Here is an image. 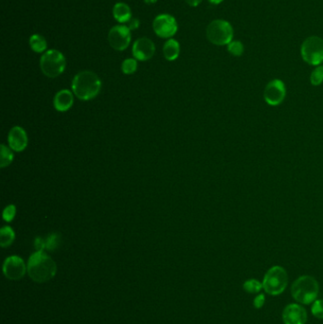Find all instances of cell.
Returning a JSON list of instances; mask_svg holds the SVG:
<instances>
[{
  "mask_svg": "<svg viewBox=\"0 0 323 324\" xmlns=\"http://www.w3.org/2000/svg\"><path fill=\"white\" fill-rule=\"evenodd\" d=\"M27 266L30 278L36 283H47L54 278L57 272L56 263L44 251L33 253Z\"/></svg>",
  "mask_w": 323,
  "mask_h": 324,
  "instance_id": "6da1fadb",
  "label": "cell"
},
{
  "mask_svg": "<svg viewBox=\"0 0 323 324\" xmlns=\"http://www.w3.org/2000/svg\"><path fill=\"white\" fill-rule=\"evenodd\" d=\"M100 89V79L92 71H81L73 78L72 91L79 100H92L98 96Z\"/></svg>",
  "mask_w": 323,
  "mask_h": 324,
  "instance_id": "7a4b0ae2",
  "label": "cell"
},
{
  "mask_svg": "<svg viewBox=\"0 0 323 324\" xmlns=\"http://www.w3.org/2000/svg\"><path fill=\"white\" fill-rule=\"evenodd\" d=\"M319 292L318 283L314 277L304 275L298 278L291 287L292 297L296 301L302 304L314 302Z\"/></svg>",
  "mask_w": 323,
  "mask_h": 324,
  "instance_id": "3957f363",
  "label": "cell"
},
{
  "mask_svg": "<svg viewBox=\"0 0 323 324\" xmlns=\"http://www.w3.org/2000/svg\"><path fill=\"white\" fill-rule=\"evenodd\" d=\"M288 285V275L280 266H274L267 270L264 277L263 286L265 292L271 296L281 295Z\"/></svg>",
  "mask_w": 323,
  "mask_h": 324,
  "instance_id": "277c9868",
  "label": "cell"
},
{
  "mask_svg": "<svg viewBox=\"0 0 323 324\" xmlns=\"http://www.w3.org/2000/svg\"><path fill=\"white\" fill-rule=\"evenodd\" d=\"M66 58L56 50H48L40 60L42 72L49 78H56L66 69Z\"/></svg>",
  "mask_w": 323,
  "mask_h": 324,
  "instance_id": "5b68a950",
  "label": "cell"
},
{
  "mask_svg": "<svg viewBox=\"0 0 323 324\" xmlns=\"http://www.w3.org/2000/svg\"><path fill=\"white\" fill-rule=\"evenodd\" d=\"M207 37L217 46L229 45L233 37V29L228 21L214 20L207 26Z\"/></svg>",
  "mask_w": 323,
  "mask_h": 324,
  "instance_id": "8992f818",
  "label": "cell"
},
{
  "mask_svg": "<svg viewBox=\"0 0 323 324\" xmlns=\"http://www.w3.org/2000/svg\"><path fill=\"white\" fill-rule=\"evenodd\" d=\"M301 57L311 66H319L323 62V40L317 36L307 38L301 45Z\"/></svg>",
  "mask_w": 323,
  "mask_h": 324,
  "instance_id": "52a82bcc",
  "label": "cell"
},
{
  "mask_svg": "<svg viewBox=\"0 0 323 324\" xmlns=\"http://www.w3.org/2000/svg\"><path fill=\"white\" fill-rule=\"evenodd\" d=\"M286 97L285 84L280 79H274L265 85L264 99L270 106L282 104Z\"/></svg>",
  "mask_w": 323,
  "mask_h": 324,
  "instance_id": "ba28073f",
  "label": "cell"
},
{
  "mask_svg": "<svg viewBox=\"0 0 323 324\" xmlns=\"http://www.w3.org/2000/svg\"><path fill=\"white\" fill-rule=\"evenodd\" d=\"M26 272H28V266L22 258L13 255L4 261L3 273L9 280L19 281L25 276Z\"/></svg>",
  "mask_w": 323,
  "mask_h": 324,
  "instance_id": "9c48e42d",
  "label": "cell"
},
{
  "mask_svg": "<svg viewBox=\"0 0 323 324\" xmlns=\"http://www.w3.org/2000/svg\"><path fill=\"white\" fill-rule=\"evenodd\" d=\"M130 41V29L126 26H115L108 34V42L114 50H125L129 46Z\"/></svg>",
  "mask_w": 323,
  "mask_h": 324,
  "instance_id": "30bf717a",
  "label": "cell"
},
{
  "mask_svg": "<svg viewBox=\"0 0 323 324\" xmlns=\"http://www.w3.org/2000/svg\"><path fill=\"white\" fill-rule=\"evenodd\" d=\"M155 33L161 38L174 36L177 32V23L174 17L170 15H161L156 17L153 23Z\"/></svg>",
  "mask_w": 323,
  "mask_h": 324,
  "instance_id": "8fae6325",
  "label": "cell"
},
{
  "mask_svg": "<svg viewBox=\"0 0 323 324\" xmlns=\"http://www.w3.org/2000/svg\"><path fill=\"white\" fill-rule=\"evenodd\" d=\"M307 312L298 303L288 304L282 311V321L284 324H306Z\"/></svg>",
  "mask_w": 323,
  "mask_h": 324,
  "instance_id": "7c38bea8",
  "label": "cell"
},
{
  "mask_svg": "<svg viewBox=\"0 0 323 324\" xmlns=\"http://www.w3.org/2000/svg\"><path fill=\"white\" fill-rule=\"evenodd\" d=\"M156 48L152 40L146 37H142L135 42L133 46V55L137 60L147 61L155 54Z\"/></svg>",
  "mask_w": 323,
  "mask_h": 324,
  "instance_id": "4fadbf2b",
  "label": "cell"
},
{
  "mask_svg": "<svg viewBox=\"0 0 323 324\" xmlns=\"http://www.w3.org/2000/svg\"><path fill=\"white\" fill-rule=\"evenodd\" d=\"M9 147L16 152H22L28 146V135L20 126H15L8 135Z\"/></svg>",
  "mask_w": 323,
  "mask_h": 324,
  "instance_id": "5bb4252c",
  "label": "cell"
},
{
  "mask_svg": "<svg viewBox=\"0 0 323 324\" xmlns=\"http://www.w3.org/2000/svg\"><path fill=\"white\" fill-rule=\"evenodd\" d=\"M74 102V96L71 91L67 89H63L61 91L57 92L54 100L53 104L55 109L59 112H66L72 107Z\"/></svg>",
  "mask_w": 323,
  "mask_h": 324,
  "instance_id": "9a60e30c",
  "label": "cell"
},
{
  "mask_svg": "<svg viewBox=\"0 0 323 324\" xmlns=\"http://www.w3.org/2000/svg\"><path fill=\"white\" fill-rule=\"evenodd\" d=\"M113 16L117 21L121 23H126L131 19V10L125 3H117L113 8Z\"/></svg>",
  "mask_w": 323,
  "mask_h": 324,
  "instance_id": "2e32d148",
  "label": "cell"
},
{
  "mask_svg": "<svg viewBox=\"0 0 323 324\" xmlns=\"http://www.w3.org/2000/svg\"><path fill=\"white\" fill-rule=\"evenodd\" d=\"M180 52V47L178 42L175 41L174 39H170L166 42L163 47V53L164 57L168 61H174L176 60Z\"/></svg>",
  "mask_w": 323,
  "mask_h": 324,
  "instance_id": "e0dca14e",
  "label": "cell"
},
{
  "mask_svg": "<svg viewBox=\"0 0 323 324\" xmlns=\"http://www.w3.org/2000/svg\"><path fill=\"white\" fill-rule=\"evenodd\" d=\"M16 240V233L10 226H5L0 230V246L8 248Z\"/></svg>",
  "mask_w": 323,
  "mask_h": 324,
  "instance_id": "ac0fdd59",
  "label": "cell"
},
{
  "mask_svg": "<svg viewBox=\"0 0 323 324\" xmlns=\"http://www.w3.org/2000/svg\"><path fill=\"white\" fill-rule=\"evenodd\" d=\"M30 46L33 51L37 53H41L47 49V41L42 35L33 34L30 38Z\"/></svg>",
  "mask_w": 323,
  "mask_h": 324,
  "instance_id": "d6986e66",
  "label": "cell"
},
{
  "mask_svg": "<svg viewBox=\"0 0 323 324\" xmlns=\"http://www.w3.org/2000/svg\"><path fill=\"white\" fill-rule=\"evenodd\" d=\"M14 160V153L11 148L2 144L0 150V167L5 168L9 166Z\"/></svg>",
  "mask_w": 323,
  "mask_h": 324,
  "instance_id": "ffe728a7",
  "label": "cell"
},
{
  "mask_svg": "<svg viewBox=\"0 0 323 324\" xmlns=\"http://www.w3.org/2000/svg\"><path fill=\"white\" fill-rule=\"evenodd\" d=\"M243 288L249 294H259L262 289H264L263 283L256 279H250L244 283Z\"/></svg>",
  "mask_w": 323,
  "mask_h": 324,
  "instance_id": "44dd1931",
  "label": "cell"
},
{
  "mask_svg": "<svg viewBox=\"0 0 323 324\" xmlns=\"http://www.w3.org/2000/svg\"><path fill=\"white\" fill-rule=\"evenodd\" d=\"M45 241H46V250L53 251L58 249L61 244V236L58 233H51L45 239Z\"/></svg>",
  "mask_w": 323,
  "mask_h": 324,
  "instance_id": "7402d4cb",
  "label": "cell"
},
{
  "mask_svg": "<svg viewBox=\"0 0 323 324\" xmlns=\"http://www.w3.org/2000/svg\"><path fill=\"white\" fill-rule=\"evenodd\" d=\"M310 82L314 86L320 85L323 83V66L319 65L312 71L310 76Z\"/></svg>",
  "mask_w": 323,
  "mask_h": 324,
  "instance_id": "603a6c76",
  "label": "cell"
},
{
  "mask_svg": "<svg viewBox=\"0 0 323 324\" xmlns=\"http://www.w3.org/2000/svg\"><path fill=\"white\" fill-rule=\"evenodd\" d=\"M138 68V63L135 59H126L122 65V70L125 74H133Z\"/></svg>",
  "mask_w": 323,
  "mask_h": 324,
  "instance_id": "cb8c5ba5",
  "label": "cell"
},
{
  "mask_svg": "<svg viewBox=\"0 0 323 324\" xmlns=\"http://www.w3.org/2000/svg\"><path fill=\"white\" fill-rule=\"evenodd\" d=\"M311 312L316 318L323 319V299H315L312 304Z\"/></svg>",
  "mask_w": 323,
  "mask_h": 324,
  "instance_id": "d4e9b609",
  "label": "cell"
},
{
  "mask_svg": "<svg viewBox=\"0 0 323 324\" xmlns=\"http://www.w3.org/2000/svg\"><path fill=\"white\" fill-rule=\"evenodd\" d=\"M228 50L234 56H241L244 52V46L240 41H232L228 45Z\"/></svg>",
  "mask_w": 323,
  "mask_h": 324,
  "instance_id": "484cf974",
  "label": "cell"
},
{
  "mask_svg": "<svg viewBox=\"0 0 323 324\" xmlns=\"http://www.w3.org/2000/svg\"><path fill=\"white\" fill-rule=\"evenodd\" d=\"M16 214H17V207L15 205L11 204V205H8L6 208H4L3 215L2 216H3L4 221L10 223L15 219Z\"/></svg>",
  "mask_w": 323,
  "mask_h": 324,
  "instance_id": "4316f807",
  "label": "cell"
},
{
  "mask_svg": "<svg viewBox=\"0 0 323 324\" xmlns=\"http://www.w3.org/2000/svg\"><path fill=\"white\" fill-rule=\"evenodd\" d=\"M265 296L264 294H258V296L255 297L254 299V301H253V304L255 308L257 309H261L265 305Z\"/></svg>",
  "mask_w": 323,
  "mask_h": 324,
  "instance_id": "83f0119b",
  "label": "cell"
},
{
  "mask_svg": "<svg viewBox=\"0 0 323 324\" xmlns=\"http://www.w3.org/2000/svg\"><path fill=\"white\" fill-rule=\"evenodd\" d=\"M34 247L36 249V251H44L46 250V241L41 237H37L34 241Z\"/></svg>",
  "mask_w": 323,
  "mask_h": 324,
  "instance_id": "f1b7e54d",
  "label": "cell"
},
{
  "mask_svg": "<svg viewBox=\"0 0 323 324\" xmlns=\"http://www.w3.org/2000/svg\"><path fill=\"white\" fill-rule=\"evenodd\" d=\"M140 26V21L139 19H136V18H131L129 21H128V28L130 29V31L132 30H137Z\"/></svg>",
  "mask_w": 323,
  "mask_h": 324,
  "instance_id": "f546056e",
  "label": "cell"
},
{
  "mask_svg": "<svg viewBox=\"0 0 323 324\" xmlns=\"http://www.w3.org/2000/svg\"><path fill=\"white\" fill-rule=\"evenodd\" d=\"M186 2L191 7H196L202 2V0H186Z\"/></svg>",
  "mask_w": 323,
  "mask_h": 324,
  "instance_id": "4dcf8cb0",
  "label": "cell"
},
{
  "mask_svg": "<svg viewBox=\"0 0 323 324\" xmlns=\"http://www.w3.org/2000/svg\"><path fill=\"white\" fill-rule=\"evenodd\" d=\"M210 3H212V4H219V3H221L223 0H208Z\"/></svg>",
  "mask_w": 323,
  "mask_h": 324,
  "instance_id": "1f68e13d",
  "label": "cell"
},
{
  "mask_svg": "<svg viewBox=\"0 0 323 324\" xmlns=\"http://www.w3.org/2000/svg\"><path fill=\"white\" fill-rule=\"evenodd\" d=\"M147 4H153V3H156L158 0H144Z\"/></svg>",
  "mask_w": 323,
  "mask_h": 324,
  "instance_id": "d6a6232c",
  "label": "cell"
}]
</instances>
